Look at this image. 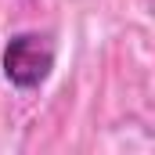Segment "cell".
I'll list each match as a JSON object with an SVG mask.
<instances>
[{
  "label": "cell",
  "instance_id": "1",
  "mask_svg": "<svg viewBox=\"0 0 155 155\" xmlns=\"http://www.w3.org/2000/svg\"><path fill=\"white\" fill-rule=\"evenodd\" d=\"M4 76L18 90H36L47 83L51 69H54V40L47 33H18L7 40L4 47Z\"/></svg>",
  "mask_w": 155,
  "mask_h": 155
}]
</instances>
